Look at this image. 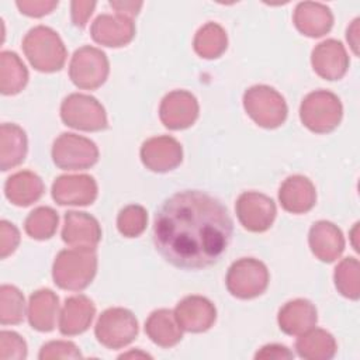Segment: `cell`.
I'll return each instance as SVG.
<instances>
[{
    "instance_id": "44dd1931",
    "label": "cell",
    "mask_w": 360,
    "mask_h": 360,
    "mask_svg": "<svg viewBox=\"0 0 360 360\" xmlns=\"http://www.w3.org/2000/svg\"><path fill=\"white\" fill-rule=\"evenodd\" d=\"M96 308L86 295H73L66 300L60 318L59 330L62 335L73 336L83 333L90 326Z\"/></svg>"
},
{
    "instance_id": "8fae6325",
    "label": "cell",
    "mask_w": 360,
    "mask_h": 360,
    "mask_svg": "<svg viewBox=\"0 0 360 360\" xmlns=\"http://www.w3.org/2000/svg\"><path fill=\"white\" fill-rule=\"evenodd\" d=\"M236 215L239 222L250 232L269 229L276 218V204L266 194L246 191L236 200Z\"/></svg>"
},
{
    "instance_id": "f1b7e54d",
    "label": "cell",
    "mask_w": 360,
    "mask_h": 360,
    "mask_svg": "<svg viewBox=\"0 0 360 360\" xmlns=\"http://www.w3.org/2000/svg\"><path fill=\"white\" fill-rule=\"evenodd\" d=\"M28 72L20 56L11 51L0 53V90L6 96L17 94L27 84Z\"/></svg>"
},
{
    "instance_id": "f546056e",
    "label": "cell",
    "mask_w": 360,
    "mask_h": 360,
    "mask_svg": "<svg viewBox=\"0 0 360 360\" xmlns=\"http://www.w3.org/2000/svg\"><path fill=\"white\" fill-rule=\"evenodd\" d=\"M226 49V34L221 25L208 22L201 27L194 38V51L207 59L218 58Z\"/></svg>"
},
{
    "instance_id": "4316f807",
    "label": "cell",
    "mask_w": 360,
    "mask_h": 360,
    "mask_svg": "<svg viewBox=\"0 0 360 360\" xmlns=\"http://www.w3.org/2000/svg\"><path fill=\"white\" fill-rule=\"evenodd\" d=\"M27 153L25 132L15 124L0 128V167L3 172L20 165Z\"/></svg>"
},
{
    "instance_id": "836d02e7",
    "label": "cell",
    "mask_w": 360,
    "mask_h": 360,
    "mask_svg": "<svg viewBox=\"0 0 360 360\" xmlns=\"http://www.w3.org/2000/svg\"><path fill=\"white\" fill-rule=\"evenodd\" d=\"M148 222V215L143 207L141 205H128L118 214L117 226L118 231L127 238L139 236Z\"/></svg>"
},
{
    "instance_id": "3957f363",
    "label": "cell",
    "mask_w": 360,
    "mask_h": 360,
    "mask_svg": "<svg viewBox=\"0 0 360 360\" xmlns=\"http://www.w3.org/2000/svg\"><path fill=\"white\" fill-rule=\"evenodd\" d=\"M22 49L30 63L39 72H56L65 65L66 48L49 27L31 28L22 39Z\"/></svg>"
},
{
    "instance_id": "60d3db41",
    "label": "cell",
    "mask_w": 360,
    "mask_h": 360,
    "mask_svg": "<svg viewBox=\"0 0 360 360\" xmlns=\"http://www.w3.org/2000/svg\"><path fill=\"white\" fill-rule=\"evenodd\" d=\"M110 6L117 10V14L132 17L136 15L139 8L142 7V3H134V1H110Z\"/></svg>"
},
{
    "instance_id": "8992f818",
    "label": "cell",
    "mask_w": 360,
    "mask_h": 360,
    "mask_svg": "<svg viewBox=\"0 0 360 360\" xmlns=\"http://www.w3.org/2000/svg\"><path fill=\"white\" fill-rule=\"evenodd\" d=\"M267 284L269 271L260 260L243 257L233 262L228 269L226 288L236 298H255L264 292Z\"/></svg>"
},
{
    "instance_id": "2e32d148",
    "label": "cell",
    "mask_w": 360,
    "mask_h": 360,
    "mask_svg": "<svg viewBox=\"0 0 360 360\" xmlns=\"http://www.w3.org/2000/svg\"><path fill=\"white\" fill-rule=\"evenodd\" d=\"M62 239L73 248L94 249L101 239V229L94 217L86 212L69 211L65 214Z\"/></svg>"
},
{
    "instance_id": "4dcf8cb0",
    "label": "cell",
    "mask_w": 360,
    "mask_h": 360,
    "mask_svg": "<svg viewBox=\"0 0 360 360\" xmlns=\"http://www.w3.org/2000/svg\"><path fill=\"white\" fill-rule=\"evenodd\" d=\"M24 295L14 285L4 284L0 288V322L3 325L20 323L24 318Z\"/></svg>"
},
{
    "instance_id": "52a82bcc",
    "label": "cell",
    "mask_w": 360,
    "mask_h": 360,
    "mask_svg": "<svg viewBox=\"0 0 360 360\" xmlns=\"http://www.w3.org/2000/svg\"><path fill=\"white\" fill-rule=\"evenodd\" d=\"M97 340L108 349H120L129 345L138 335V321L125 308L105 309L96 323Z\"/></svg>"
},
{
    "instance_id": "d6a6232c",
    "label": "cell",
    "mask_w": 360,
    "mask_h": 360,
    "mask_svg": "<svg viewBox=\"0 0 360 360\" xmlns=\"http://www.w3.org/2000/svg\"><path fill=\"white\" fill-rule=\"evenodd\" d=\"M335 284L342 295L357 300L360 295L359 285V262L354 257L343 259L335 270Z\"/></svg>"
},
{
    "instance_id": "83f0119b",
    "label": "cell",
    "mask_w": 360,
    "mask_h": 360,
    "mask_svg": "<svg viewBox=\"0 0 360 360\" xmlns=\"http://www.w3.org/2000/svg\"><path fill=\"white\" fill-rule=\"evenodd\" d=\"M295 349L302 359L328 360L336 353V342L333 336L323 329H309L298 338Z\"/></svg>"
},
{
    "instance_id": "d4e9b609",
    "label": "cell",
    "mask_w": 360,
    "mask_h": 360,
    "mask_svg": "<svg viewBox=\"0 0 360 360\" xmlns=\"http://www.w3.org/2000/svg\"><path fill=\"white\" fill-rule=\"evenodd\" d=\"M59 308L58 295L51 290H38L30 297L28 321L39 332H49L55 328Z\"/></svg>"
},
{
    "instance_id": "ffe728a7",
    "label": "cell",
    "mask_w": 360,
    "mask_h": 360,
    "mask_svg": "<svg viewBox=\"0 0 360 360\" xmlns=\"http://www.w3.org/2000/svg\"><path fill=\"white\" fill-rule=\"evenodd\" d=\"M309 246L312 253L322 262H333L345 249L340 229L328 221H319L309 231Z\"/></svg>"
},
{
    "instance_id": "d6986e66",
    "label": "cell",
    "mask_w": 360,
    "mask_h": 360,
    "mask_svg": "<svg viewBox=\"0 0 360 360\" xmlns=\"http://www.w3.org/2000/svg\"><path fill=\"white\" fill-rule=\"evenodd\" d=\"M278 200L281 207L292 214L308 212L316 201L315 187L304 176L295 174L284 180L278 190Z\"/></svg>"
},
{
    "instance_id": "f35d334b",
    "label": "cell",
    "mask_w": 360,
    "mask_h": 360,
    "mask_svg": "<svg viewBox=\"0 0 360 360\" xmlns=\"http://www.w3.org/2000/svg\"><path fill=\"white\" fill-rule=\"evenodd\" d=\"M96 3L93 1H73L72 3V20L73 24L83 28L93 13Z\"/></svg>"
},
{
    "instance_id": "1f68e13d",
    "label": "cell",
    "mask_w": 360,
    "mask_h": 360,
    "mask_svg": "<svg viewBox=\"0 0 360 360\" xmlns=\"http://www.w3.org/2000/svg\"><path fill=\"white\" fill-rule=\"evenodd\" d=\"M58 226V214L51 207L35 208L25 219V232L38 240L49 239Z\"/></svg>"
},
{
    "instance_id": "5bb4252c",
    "label": "cell",
    "mask_w": 360,
    "mask_h": 360,
    "mask_svg": "<svg viewBox=\"0 0 360 360\" xmlns=\"http://www.w3.org/2000/svg\"><path fill=\"white\" fill-rule=\"evenodd\" d=\"M52 197L60 205H87L97 197V184L91 176H59L52 184Z\"/></svg>"
},
{
    "instance_id": "9c48e42d",
    "label": "cell",
    "mask_w": 360,
    "mask_h": 360,
    "mask_svg": "<svg viewBox=\"0 0 360 360\" xmlns=\"http://www.w3.org/2000/svg\"><path fill=\"white\" fill-rule=\"evenodd\" d=\"M53 163L65 170H82L98 160L96 143L76 134H62L52 146Z\"/></svg>"
},
{
    "instance_id": "9a60e30c",
    "label": "cell",
    "mask_w": 360,
    "mask_h": 360,
    "mask_svg": "<svg viewBox=\"0 0 360 360\" xmlns=\"http://www.w3.org/2000/svg\"><path fill=\"white\" fill-rule=\"evenodd\" d=\"M174 315L181 329L198 333L212 326L217 311L210 300L200 295H190L177 304Z\"/></svg>"
},
{
    "instance_id": "8d00e7d4",
    "label": "cell",
    "mask_w": 360,
    "mask_h": 360,
    "mask_svg": "<svg viewBox=\"0 0 360 360\" xmlns=\"http://www.w3.org/2000/svg\"><path fill=\"white\" fill-rule=\"evenodd\" d=\"M20 242L18 229L8 221L0 222V257L6 259L11 255Z\"/></svg>"
},
{
    "instance_id": "7402d4cb",
    "label": "cell",
    "mask_w": 360,
    "mask_h": 360,
    "mask_svg": "<svg viewBox=\"0 0 360 360\" xmlns=\"http://www.w3.org/2000/svg\"><path fill=\"white\" fill-rule=\"evenodd\" d=\"M330 10L321 3H300L294 13V24L300 32L308 37H322L332 28Z\"/></svg>"
},
{
    "instance_id": "ba28073f",
    "label": "cell",
    "mask_w": 360,
    "mask_h": 360,
    "mask_svg": "<svg viewBox=\"0 0 360 360\" xmlns=\"http://www.w3.org/2000/svg\"><path fill=\"white\" fill-rule=\"evenodd\" d=\"M62 121L72 128L82 131H101L107 128V115L97 98L73 93L60 105Z\"/></svg>"
},
{
    "instance_id": "74e56055",
    "label": "cell",
    "mask_w": 360,
    "mask_h": 360,
    "mask_svg": "<svg viewBox=\"0 0 360 360\" xmlns=\"http://www.w3.org/2000/svg\"><path fill=\"white\" fill-rule=\"evenodd\" d=\"M58 6V1H44V0H34V1H17V7L20 11L30 17H42L51 13Z\"/></svg>"
},
{
    "instance_id": "ab89813d",
    "label": "cell",
    "mask_w": 360,
    "mask_h": 360,
    "mask_svg": "<svg viewBox=\"0 0 360 360\" xmlns=\"http://www.w3.org/2000/svg\"><path fill=\"white\" fill-rule=\"evenodd\" d=\"M292 352H290L285 346H281V345H266L263 346L256 354H255V359H276V360H283V359H292Z\"/></svg>"
},
{
    "instance_id": "484cf974",
    "label": "cell",
    "mask_w": 360,
    "mask_h": 360,
    "mask_svg": "<svg viewBox=\"0 0 360 360\" xmlns=\"http://www.w3.org/2000/svg\"><path fill=\"white\" fill-rule=\"evenodd\" d=\"M145 332L162 347H172L181 340V328L170 309L153 311L145 323Z\"/></svg>"
},
{
    "instance_id": "603a6c76",
    "label": "cell",
    "mask_w": 360,
    "mask_h": 360,
    "mask_svg": "<svg viewBox=\"0 0 360 360\" xmlns=\"http://www.w3.org/2000/svg\"><path fill=\"white\" fill-rule=\"evenodd\" d=\"M316 323V309L307 300L287 302L278 312L280 329L287 335H302Z\"/></svg>"
},
{
    "instance_id": "277c9868",
    "label": "cell",
    "mask_w": 360,
    "mask_h": 360,
    "mask_svg": "<svg viewBox=\"0 0 360 360\" xmlns=\"http://www.w3.org/2000/svg\"><path fill=\"white\" fill-rule=\"evenodd\" d=\"M300 117L309 131L316 134L330 132L340 122L342 104L333 93L316 90L302 100Z\"/></svg>"
},
{
    "instance_id": "e0dca14e",
    "label": "cell",
    "mask_w": 360,
    "mask_h": 360,
    "mask_svg": "<svg viewBox=\"0 0 360 360\" xmlns=\"http://www.w3.org/2000/svg\"><path fill=\"white\" fill-rule=\"evenodd\" d=\"M135 35V25L127 15H98L91 25V37L105 46H124Z\"/></svg>"
},
{
    "instance_id": "30bf717a",
    "label": "cell",
    "mask_w": 360,
    "mask_h": 360,
    "mask_svg": "<svg viewBox=\"0 0 360 360\" xmlns=\"http://www.w3.org/2000/svg\"><path fill=\"white\" fill-rule=\"evenodd\" d=\"M69 76L80 89L93 90L100 87L108 76L105 53L93 46H82L72 56Z\"/></svg>"
},
{
    "instance_id": "b9f144b4",
    "label": "cell",
    "mask_w": 360,
    "mask_h": 360,
    "mask_svg": "<svg viewBox=\"0 0 360 360\" xmlns=\"http://www.w3.org/2000/svg\"><path fill=\"white\" fill-rule=\"evenodd\" d=\"M131 356H141V357H150L149 354H146V353H135V352H129V353H127V354H121L120 356V359H124V357H131Z\"/></svg>"
},
{
    "instance_id": "4fadbf2b",
    "label": "cell",
    "mask_w": 360,
    "mask_h": 360,
    "mask_svg": "<svg viewBox=\"0 0 360 360\" xmlns=\"http://www.w3.org/2000/svg\"><path fill=\"white\" fill-rule=\"evenodd\" d=\"M181 145L172 136H156L143 142L141 160L152 172H169L181 163Z\"/></svg>"
},
{
    "instance_id": "e575fe53",
    "label": "cell",
    "mask_w": 360,
    "mask_h": 360,
    "mask_svg": "<svg viewBox=\"0 0 360 360\" xmlns=\"http://www.w3.org/2000/svg\"><path fill=\"white\" fill-rule=\"evenodd\" d=\"M0 357L7 359H25L27 357V345L20 335L15 332L3 330L0 333Z\"/></svg>"
},
{
    "instance_id": "cb8c5ba5",
    "label": "cell",
    "mask_w": 360,
    "mask_h": 360,
    "mask_svg": "<svg viewBox=\"0 0 360 360\" xmlns=\"http://www.w3.org/2000/svg\"><path fill=\"white\" fill-rule=\"evenodd\" d=\"M4 194L13 204L27 207L41 198L44 194V183L32 172H18L7 179L4 184Z\"/></svg>"
},
{
    "instance_id": "7a4b0ae2",
    "label": "cell",
    "mask_w": 360,
    "mask_h": 360,
    "mask_svg": "<svg viewBox=\"0 0 360 360\" xmlns=\"http://www.w3.org/2000/svg\"><path fill=\"white\" fill-rule=\"evenodd\" d=\"M96 270V250L91 248H75L59 252L53 262L52 277L58 287L80 291L91 283Z\"/></svg>"
},
{
    "instance_id": "ac0fdd59",
    "label": "cell",
    "mask_w": 360,
    "mask_h": 360,
    "mask_svg": "<svg viewBox=\"0 0 360 360\" xmlns=\"http://www.w3.org/2000/svg\"><path fill=\"white\" fill-rule=\"evenodd\" d=\"M314 70L323 79L338 80L340 79L349 66V58L345 46L336 39H326L312 51Z\"/></svg>"
},
{
    "instance_id": "7c38bea8",
    "label": "cell",
    "mask_w": 360,
    "mask_h": 360,
    "mask_svg": "<svg viewBox=\"0 0 360 360\" xmlns=\"http://www.w3.org/2000/svg\"><path fill=\"white\" fill-rule=\"evenodd\" d=\"M159 115L165 127L170 129H184L198 117V103L191 93L174 90L162 100Z\"/></svg>"
},
{
    "instance_id": "5b68a950",
    "label": "cell",
    "mask_w": 360,
    "mask_h": 360,
    "mask_svg": "<svg viewBox=\"0 0 360 360\" xmlns=\"http://www.w3.org/2000/svg\"><path fill=\"white\" fill-rule=\"evenodd\" d=\"M243 105L250 118L263 128H277L287 117V104L274 89L259 84L243 94Z\"/></svg>"
},
{
    "instance_id": "6da1fadb",
    "label": "cell",
    "mask_w": 360,
    "mask_h": 360,
    "mask_svg": "<svg viewBox=\"0 0 360 360\" xmlns=\"http://www.w3.org/2000/svg\"><path fill=\"white\" fill-rule=\"evenodd\" d=\"M231 236L232 219L228 210L198 190L173 194L155 217L156 249L176 267L197 270L217 263Z\"/></svg>"
},
{
    "instance_id": "d590c367",
    "label": "cell",
    "mask_w": 360,
    "mask_h": 360,
    "mask_svg": "<svg viewBox=\"0 0 360 360\" xmlns=\"http://www.w3.org/2000/svg\"><path fill=\"white\" fill-rule=\"evenodd\" d=\"M41 360L46 359H80L82 353L77 346L72 342L65 340H55L44 345L41 347L39 356Z\"/></svg>"
}]
</instances>
